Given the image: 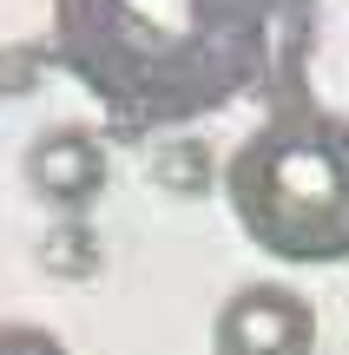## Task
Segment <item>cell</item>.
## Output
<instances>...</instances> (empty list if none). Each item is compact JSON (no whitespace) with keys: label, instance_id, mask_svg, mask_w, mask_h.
I'll return each mask as SVG.
<instances>
[{"label":"cell","instance_id":"6da1fadb","mask_svg":"<svg viewBox=\"0 0 349 355\" xmlns=\"http://www.w3.org/2000/svg\"><path fill=\"white\" fill-rule=\"evenodd\" d=\"M277 0H53V60L132 125H191L271 73Z\"/></svg>","mask_w":349,"mask_h":355},{"label":"cell","instance_id":"7a4b0ae2","mask_svg":"<svg viewBox=\"0 0 349 355\" xmlns=\"http://www.w3.org/2000/svg\"><path fill=\"white\" fill-rule=\"evenodd\" d=\"M244 237L277 263H349V119L290 105L224 165Z\"/></svg>","mask_w":349,"mask_h":355},{"label":"cell","instance_id":"3957f363","mask_svg":"<svg viewBox=\"0 0 349 355\" xmlns=\"http://www.w3.org/2000/svg\"><path fill=\"white\" fill-rule=\"evenodd\" d=\"M218 355H316V309L284 283H244L211 322Z\"/></svg>","mask_w":349,"mask_h":355},{"label":"cell","instance_id":"277c9868","mask_svg":"<svg viewBox=\"0 0 349 355\" xmlns=\"http://www.w3.org/2000/svg\"><path fill=\"white\" fill-rule=\"evenodd\" d=\"M105 145L92 139L86 125H53L26 145V184H33L40 204H53L60 217H79L99 204L105 191Z\"/></svg>","mask_w":349,"mask_h":355},{"label":"cell","instance_id":"5b68a950","mask_svg":"<svg viewBox=\"0 0 349 355\" xmlns=\"http://www.w3.org/2000/svg\"><path fill=\"white\" fill-rule=\"evenodd\" d=\"M40 263H46L53 277H92V270H99V243H92V230L60 224L46 243H40Z\"/></svg>","mask_w":349,"mask_h":355},{"label":"cell","instance_id":"8992f818","mask_svg":"<svg viewBox=\"0 0 349 355\" xmlns=\"http://www.w3.org/2000/svg\"><path fill=\"white\" fill-rule=\"evenodd\" d=\"M158 184H171L178 198H191V191L211 184V152L198 139H171L165 152H158Z\"/></svg>","mask_w":349,"mask_h":355},{"label":"cell","instance_id":"52a82bcc","mask_svg":"<svg viewBox=\"0 0 349 355\" xmlns=\"http://www.w3.org/2000/svg\"><path fill=\"white\" fill-rule=\"evenodd\" d=\"M40 66H46L40 46H7V53H0V92H26L40 79Z\"/></svg>","mask_w":349,"mask_h":355},{"label":"cell","instance_id":"ba28073f","mask_svg":"<svg viewBox=\"0 0 349 355\" xmlns=\"http://www.w3.org/2000/svg\"><path fill=\"white\" fill-rule=\"evenodd\" d=\"M0 355H66V343L46 336V329H33V322H7V329H0Z\"/></svg>","mask_w":349,"mask_h":355},{"label":"cell","instance_id":"9c48e42d","mask_svg":"<svg viewBox=\"0 0 349 355\" xmlns=\"http://www.w3.org/2000/svg\"><path fill=\"white\" fill-rule=\"evenodd\" d=\"M284 7H303V0H284Z\"/></svg>","mask_w":349,"mask_h":355}]
</instances>
